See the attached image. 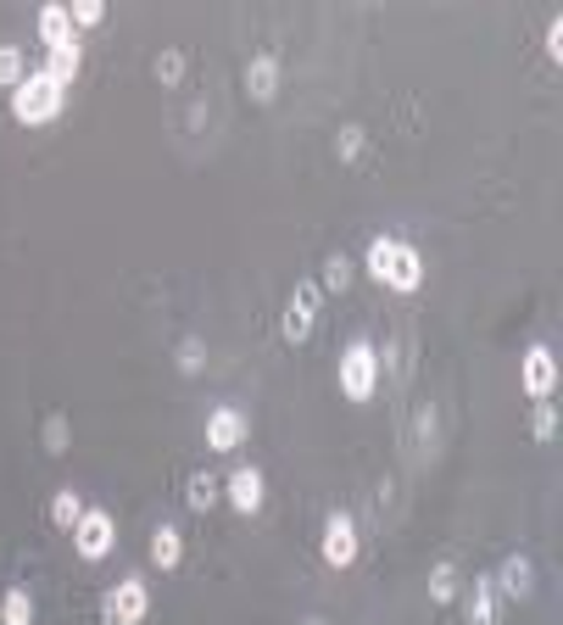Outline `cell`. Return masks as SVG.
<instances>
[{"instance_id": "6da1fadb", "label": "cell", "mask_w": 563, "mask_h": 625, "mask_svg": "<svg viewBox=\"0 0 563 625\" xmlns=\"http://www.w3.org/2000/svg\"><path fill=\"white\" fill-rule=\"evenodd\" d=\"M380 375H386L380 346H373L368 335H351L346 352H340V364H335V386H340V397H346V402H368L373 391H380Z\"/></svg>"}, {"instance_id": "7a4b0ae2", "label": "cell", "mask_w": 563, "mask_h": 625, "mask_svg": "<svg viewBox=\"0 0 563 625\" xmlns=\"http://www.w3.org/2000/svg\"><path fill=\"white\" fill-rule=\"evenodd\" d=\"M62 112H67V89L56 78H45L40 67H29V78L12 89V118L40 129V123H56Z\"/></svg>"}, {"instance_id": "3957f363", "label": "cell", "mask_w": 563, "mask_h": 625, "mask_svg": "<svg viewBox=\"0 0 563 625\" xmlns=\"http://www.w3.org/2000/svg\"><path fill=\"white\" fill-rule=\"evenodd\" d=\"M112 548H118V519H112V508H84L78 525H73V553H78L84 564H101Z\"/></svg>"}, {"instance_id": "277c9868", "label": "cell", "mask_w": 563, "mask_h": 625, "mask_svg": "<svg viewBox=\"0 0 563 625\" xmlns=\"http://www.w3.org/2000/svg\"><path fill=\"white\" fill-rule=\"evenodd\" d=\"M145 614H151V581L145 575H123L118 586H107L101 625H140Z\"/></svg>"}, {"instance_id": "5b68a950", "label": "cell", "mask_w": 563, "mask_h": 625, "mask_svg": "<svg viewBox=\"0 0 563 625\" xmlns=\"http://www.w3.org/2000/svg\"><path fill=\"white\" fill-rule=\"evenodd\" d=\"M357 553H362L357 519H351L346 508H335V514L324 519V530H318V559H324L329 570H351V564H357Z\"/></svg>"}, {"instance_id": "8992f818", "label": "cell", "mask_w": 563, "mask_h": 625, "mask_svg": "<svg viewBox=\"0 0 563 625\" xmlns=\"http://www.w3.org/2000/svg\"><path fill=\"white\" fill-rule=\"evenodd\" d=\"M202 435H207V453H240L251 441V413L235 408V402H218V408H207Z\"/></svg>"}, {"instance_id": "52a82bcc", "label": "cell", "mask_w": 563, "mask_h": 625, "mask_svg": "<svg viewBox=\"0 0 563 625\" xmlns=\"http://www.w3.org/2000/svg\"><path fill=\"white\" fill-rule=\"evenodd\" d=\"M519 386H524L530 402H546V397L557 391V357H552L546 341H530V346H524V357H519Z\"/></svg>"}, {"instance_id": "ba28073f", "label": "cell", "mask_w": 563, "mask_h": 625, "mask_svg": "<svg viewBox=\"0 0 563 625\" xmlns=\"http://www.w3.org/2000/svg\"><path fill=\"white\" fill-rule=\"evenodd\" d=\"M224 503H229L235 514H257V508L268 503V475H262L257 464H235V470L224 475Z\"/></svg>"}, {"instance_id": "9c48e42d", "label": "cell", "mask_w": 563, "mask_h": 625, "mask_svg": "<svg viewBox=\"0 0 563 625\" xmlns=\"http://www.w3.org/2000/svg\"><path fill=\"white\" fill-rule=\"evenodd\" d=\"M318 302H324V291H318V280H296V291H291V308H285V341H307L313 330H318Z\"/></svg>"}, {"instance_id": "30bf717a", "label": "cell", "mask_w": 563, "mask_h": 625, "mask_svg": "<svg viewBox=\"0 0 563 625\" xmlns=\"http://www.w3.org/2000/svg\"><path fill=\"white\" fill-rule=\"evenodd\" d=\"M246 96H251L257 107H268V101L279 96V56H273V51H262V56L246 62Z\"/></svg>"}, {"instance_id": "8fae6325", "label": "cell", "mask_w": 563, "mask_h": 625, "mask_svg": "<svg viewBox=\"0 0 563 625\" xmlns=\"http://www.w3.org/2000/svg\"><path fill=\"white\" fill-rule=\"evenodd\" d=\"M424 280H430L424 251L402 240V246H397V274H391V285H386V291H397V297H413V291H424Z\"/></svg>"}, {"instance_id": "7c38bea8", "label": "cell", "mask_w": 563, "mask_h": 625, "mask_svg": "<svg viewBox=\"0 0 563 625\" xmlns=\"http://www.w3.org/2000/svg\"><path fill=\"white\" fill-rule=\"evenodd\" d=\"M491 581H497V597H513V603H519V597H530V592H535V564H530L524 553H508V559H502V570H497Z\"/></svg>"}, {"instance_id": "4fadbf2b", "label": "cell", "mask_w": 563, "mask_h": 625, "mask_svg": "<svg viewBox=\"0 0 563 625\" xmlns=\"http://www.w3.org/2000/svg\"><path fill=\"white\" fill-rule=\"evenodd\" d=\"M397 235H373L368 240V251H362V274L373 280V285H391V274H397Z\"/></svg>"}, {"instance_id": "5bb4252c", "label": "cell", "mask_w": 563, "mask_h": 625, "mask_svg": "<svg viewBox=\"0 0 563 625\" xmlns=\"http://www.w3.org/2000/svg\"><path fill=\"white\" fill-rule=\"evenodd\" d=\"M40 73H45V78H56L62 89H73V84H78V73H84V45L73 40V45H56V51H45Z\"/></svg>"}, {"instance_id": "9a60e30c", "label": "cell", "mask_w": 563, "mask_h": 625, "mask_svg": "<svg viewBox=\"0 0 563 625\" xmlns=\"http://www.w3.org/2000/svg\"><path fill=\"white\" fill-rule=\"evenodd\" d=\"M497 581L491 575H475V586H468V597H463V614H468V625H497Z\"/></svg>"}, {"instance_id": "2e32d148", "label": "cell", "mask_w": 563, "mask_h": 625, "mask_svg": "<svg viewBox=\"0 0 563 625\" xmlns=\"http://www.w3.org/2000/svg\"><path fill=\"white\" fill-rule=\"evenodd\" d=\"M151 564H156L162 575L184 564V530H178V525H156V530H151Z\"/></svg>"}, {"instance_id": "e0dca14e", "label": "cell", "mask_w": 563, "mask_h": 625, "mask_svg": "<svg viewBox=\"0 0 563 625\" xmlns=\"http://www.w3.org/2000/svg\"><path fill=\"white\" fill-rule=\"evenodd\" d=\"M34 29H40V45H45V51H56V45H73V40H78V34H73L67 7H40Z\"/></svg>"}, {"instance_id": "ac0fdd59", "label": "cell", "mask_w": 563, "mask_h": 625, "mask_svg": "<svg viewBox=\"0 0 563 625\" xmlns=\"http://www.w3.org/2000/svg\"><path fill=\"white\" fill-rule=\"evenodd\" d=\"M34 592L29 586H7L0 592V625H34Z\"/></svg>"}, {"instance_id": "d6986e66", "label": "cell", "mask_w": 563, "mask_h": 625, "mask_svg": "<svg viewBox=\"0 0 563 625\" xmlns=\"http://www.w3.org/2000/svg\"><path fill=\"white\" fill-rule=\"evenodd\" d=\"M84 508H89V503H84V497H78L73 486H62V492H51V525H56V530H73Z\"/></svg>"}, {"instance_id": "ffe728a7", "label": "cell", "mask_w": 563, "mask_h": 625, "mask_svg": "<svg viewBox=\"0 0 563 625\" xmlns=\"http://www.w3.org/2000/svg\"><path fill=\"white\" fill-rule=\"evenodd\" d=\"M184 503H191L196 514H207L213 503H224V481H218V475H191V486H184Z\"/></svg>"}, {"instance_id": "44dd1931", "label": "cell", "mask_w": 563, "mask_h": 625, "mask_svg": "<svg viewBox=\"0 0 563 625\" xmlns=\"http://www.w3.org/2000/svg\"><path fill=\"white\" fill-rule=\"evenodd\" d=\"M29 78V56L23 45H0V89H18Z\"/></svg>"}, {"instance_id": "7402d4cb", "label": "cell", "mask_w": 563, "mask_h": 625, "mask_svg": "<svg viewBox=\"0 0 563 625\" xmlns=\"http://www.w3.org/2000/svg\"><path fill=\"white\" fill-rule=\"evenodd\" d=\"M357 280V262L346 257V251H335L329 262H324V280H318V291H346Z\"/></svg>"}, {"instance_id": "603a6c76", "label": "cell", "mask_w": 563, "mask_h": 625, "mask_svg": "<svg viewBox=\"0 0 563 625\" xmlns=\"http://www.w3.org/2000/svg\"><path fill=\"white\" fill-rule=\"evenodd\" d=\"M173 364H178V375H202V369H207V341H202V335H184Z\"/></svg>"}, {"instance_id": "cb8c5ba5", "label": "cell", "mask_w": 563, "mask_h": 625, "mask_svg": "<svg viewBox=\"0 0 563 625\" xmlns=\"http://www.w3.org/2000/svg\"><path fill=\"white\" fill-rule=\"evenodd\" d=\"M452 597H457V570H452V564H435V570H430V603L446 608Z\"/></svg>"}, {"instance_id": "d4e9b609", "label": "cell", "mask_w": 563, "mask_h": 625, "mask_svg": "<svg viewBox=\"0 0 563 625\" xmlns=\"http://www.w3.org/2000/svg\"><path fill=\"white\" fill-rule=\"evenodd\" d=\"M67 18H73V34H78V29H96V23H107V7H101V0H73V7H67Z\"/></svg>"}, {"instance_id": "484cf974", "label": "cell", "mask_w": 563, "mask_h": 625, "mask_svg": "<svg viewBox=\"0 0 563 625\" xmlns=\"http://www.w3.org/2000/svg\"><path fill=\"white\" fill-rule=\"evenodd\" d=\"M73 446V424H67V413H51L45 419V453H67Z\"/></svg>"}, {"instance_id": "4316f807", "label": "cell", "mask_w": 563, "mask_h": 625, "mask_svg": "<svg viewBox=\"0 0 563 625\" xmlns=\"http://www.w3.org/2000/svg\"><path fill=\"white\" fill-rule=\"evenodd\" d=\"M362 146H368V134H362L357 123H346V129H340V140H335V157H340V162H357V157H362Z\"/></svg>"}, {"instance_id": "83f0119b", "label": "cell", "mask_w": 563, "mask_h": 625, "mask_svg": "<svg viewBox=\"0 0 563 625\" xmlns=\"http://www.w3.org/2000/svg\"><path fill=\"white\" fill-rule=\"evenodd\" d=\"M530 435H535V441H552V435H557V413H552V402H535V413H530Z\"/></svg>"}, {"instance_id": "f1b7e54d", "label": "cell", "mask_w": 563, "mask_h": 625, "mask_svg": "<svg viewBox=\"0 0 563 625\" xmlns=\"http://www.w3.org/2000/svg\"><path fill=\"white\" fill-rule=\"evenodd\" d=\"M151 73H156L162 84H178V78H184V56H178V51H162V56L151 62Z\"/></svg>"}, {"instance_id": "f546056e", "label": "cell", "mask_w": 563, "mask_h": 625, "mask_svg": "<svg viewBox=\"0 0 563 625\" xmlns=\"http://www.w3.org/2000/svg\"><path fill=\"white\" fill-rule=\"evenodd\" d=\"M546 62H563V18L546 23Z\"/></svg>"}, {"instance_id": "4dcf8cb0", "label": "cell", "mask_w": 563, "mask_h": 625, "mask_svg": "<svg viewBox=\"0 0 563 625\" xmlns=\"http://www.w3.org/2000/svg\"><path fill=\"white\" fill-rule=\"evenodd\" d=\"M302 625H324V619H302Z\"/></svg>"}]
</instances>
